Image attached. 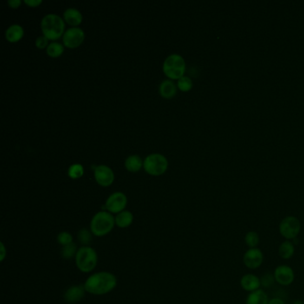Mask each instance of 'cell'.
Here are the masks:
<instances>
[{
  "label": "cell",
  "instance_id": "6da1fadb",
  "mask_svg": "<svg viewBox=\"0 0 304 304\" xmlns=\"http://www.w3.org/2000/svg\"><path fill=\"white\" fill-rule=\"evenodd\" d=\"M116 285L117 280L114 274L109 272H99L90 276L87 279L84 287L88 293L95 295H102L110 293L115 288Z\"/></svg>",
  "mask_w": 304,
  "mask_h": 304
},
{
  "label": "cell",
  "instance_id": "7a4b0ae2",
  "mask_svg": "<svg viewBox=\"0 0 304 304\" xmlns=\"http://www.w3.org/2000/svg\"><path fill=\"white\" fill-rule=\"evenodd\" d=\"M41 29L48 40H57L63 35L64 22L59 15L48 14L41 21Z\"/></svg>",
  "mask_w": 304,
  "mask_h": 304
},
{
  "label": "cell",
  "instance_id": "3957f363",
  "mask_svg": "<svg viewBox=\"0 0 304 304\" xmlns=\"http://www.w3.org/2000/svg\"><path fill=\"white\" fill-rule=\"evenodd\" d=\"M115 224V219L111 213L99 212L92 218L90 229L96 237H104L113 230Z\"/></svg>",
  "mask_w": 304,
  "mask_h": 304
},
{
  "label": "cell",
  "instance_id": "277c9868",
  "mask_svg": "<svg viewBox=\"0 0 304 304\" xmlns=\"http://www.w3.org/2000/svg\"><path fill=\"white\" fill-rule=\"evenodd\" d=\"M76 265L81 272L88 273L95 268L97 263V254L95 250L89 246H83L78 250L75 256Z\"/></svg>",
  "mask_w": 304,
  "mask_h": 304
},
{
  "label": "cell",
  "instance_id": "5b68a950",
  "mask_svg": "<svg viewBox=\"0 0 304 304\" xmlns=\"http://www.w3.org/2000/svg\"><path fill=\"white\" fill-rule=\"evenodd\" d=\"M186 70V62L180 55L173 54L168 55L163 62V72L170 79H179L183 77Z\"/></svg>",
  "mask_w": 304,
  "mask_h": 304
},
{
  "label": "cell",
  "instance_id": "8992f818",
  "mask_svg": "<svg viewBox=\"0 0 304 304\" xmlns=\"http://www.w3.org/2000/svg\"><path fill=\"white\" fill-rule=\"evenodd\" d=\"M143 166L147 173L158 176L166 172L168 167V161L162 154H152L145 159Z\"/></svg>",
  "mask_w": 304,
  "mask_h": 304
},
{
  "label": "cell",
  "instance_id": "52a82bcc",
  "mask_svg": "<svg viewBox=\"0 0 304 304\" xmlns=\"http://www.w3.org/2000/svg\"><path fill=\"white\" fill-rule=\"evenodd\" d=\"M279 230L284 238L287 239H295L300 233V221L295 217H286L281 221Z\"/></svg>",
  "mask_w": 304,
  "mask_h": 304
},
{
  "label": "cell",
  "instance_id": "ba28073f",
  "mask_svg": "<svg viewBox=\"0 0 304 304\" xmlns=\"http://www.w3.org/2000/svg\"><path fill=\"white\" fill-rule=\"evenodd\" d=\"M85 33L81 28L74 27L67 29L62 35V41L67 48H77L84 41Z\"/></svg>",
  "mask_w": 304,
  "mask_h": 304
},
{
  "label": "cell",
  "instance_id": "9c48e42d",
  "mask_svg": "<svg viewBox=\"0 0 304 304\" xmlns=\"http://www.w3.org/2000/svg\"><path fill=\"white\" fill-rule=\"evenodd\" d=\"M126 206H127L126 195L121 192H116V193L111 194L107 199L106 208L110 213H120L123 212Z\"/></svg>",
  "mask_w": 304,
  "mask_h": 304
},
{
  "label": "cell",
  "instance_id": "30bf717a",
  "mask_svg": "<svg viewBox=\"0 0 304 304\" xmlns=\"http://www.w3.org/2000/svg\"><path fill=\"white\" fill-rule=\"evenodd\" d=\"M95 178L100 186L108 187L114 182V173L106 165H98L95 167Z\"/></svg>",
  "mask_w": 304,
  "mask_h": 304
},
{
  "label": "cell",
  "instance_id": "8fae6325",
  "mask_svg": "<svg viewBox=\"0 0 304 304\" xmlns=\"http://www.w3.org/2000/svg\"><path fill=\"white\" fill-rule=\"evenodd\" d=\"M263 261V255L261 251L257 248H251L244 255V262L246 266L252 269L260 267Z\"/></svg>",
  "mask_w": 304,
  "mask_h": 304
},
{
  "label": "cell",
  "instance_id": "7c38bea8",
  "mask_svg": "<svg viewBox=\"0 0 304 304\" xmlns=\"http://www.w3.org/2000/svg\"><path fill=\"white\" fill-rule=\"evenodd\" d=\"M275 279L280 285L288 286L293 283L294 279L293 269L286 265L279 266L276 268Z\"/></svg>",
  "mask_w": 304,
  "mask_h": 304
},
{
  "label": "cell",
  "instance_id": "4fadbf2b",
  "mask_svg": "<svg viewBox=\"0 0 304 304\" xmlns=\"http://www.w3.org/2000/svg\"><path fill=\"white\" fill-rule=\"evenodd\" d=\"M85 287L82 286H71L66 291L64 299L68 303H76L83 298L85 293Z\"/></svg>",
  "mask_w": 304,
  "mask_h": 304
},
{
  "label": "cell",
  "instance_id": "5bb4252c",
  "mask_svg": "<svg viewBox=\"0 0 304 304\" xmlns=\"http://www.w3.org/2000/svg\"><path fill=\"white\" fill-rule=\"evenodd\" d=\"M241 286L246 291L254 292L259 289V287H260V279H258L256 276L252 275V274L244 276L241 279Z\"/></svg>",
  "mask_w": 304,
  "mask_h": 304
},
{
  "label": "cell",
  "instance_id": "9a60e30c",
  "mask_svg": "<svg viewBox=\"0 0 304 304\" xmlns=\"http://www.w3.org/2000/svg\"><path fill=\"white\" fill-rule=\"evenodd\" d=\"M63 17L70 25H79L82 21L81 12L76 8H68L63 13Z\"/></svg>",
  "mask_w": 304,
  "mask_h": 304
},
{
  "label": "cell",
  "instance_id": "2e32d148",
  "mask_svg": "<svg viewBox=\"0 0 304 304\" xmlns=\"http://www.w3.org/2000/svg\"><path fill=\"white\" fill-rule=\"evenodd\" d=\"M177 87L174 82L170 80H166L160 85V93L165 98H172L176 95Z\"/></svg>",
  "mask_w": 304,
  "mask_h": 304
},
{
  "label": "cell",
  "instance_id": "e0dca14e",
  "mask_svg": "<svg viewBox=\"0 0 304 304\" xmlns=\"http://www.w3.org/2000/svg\"><path fill=\"white\" fill-rule=\"evenodd\" d=\"M23 36V29L19 24H13L6 31V38L10 42L20 41Z\"/></svg>",
  "mask_w": 304,
  "mask_h": 304
},
{
  "label": "cell",
  "instance_id": "ac0fdd59",
  "mask_svg": "<svg viewBox=\"0 0 304 304\" xmlns=\"http://www.w3.org/2000/svg\"><path fill=\"white\" fill-rule=\"evenodd\" d=\"M143 164L144 162L143 161H142V159H141L139 155H136V154L128 156V157L126 159V161H125V166H126V168H127L128 171H129V172H131V173H137V172H139L140 168H142Z\"/></svg>",
  "mask_w": 304,
  "mask_h": 304
},
{
  "label": "cell",
  "instance_id": "d6986e66",
  "mask_svg": "<svg viewBox=\"0 0 304 304\" xmlns=\"http://www.w3.org/2000/svg\"><path fill=\"white\" fill-rule=\"evenodd\" d=\"M132 222H133V215L128 211L121 212L115 218V224L117 225L118 227H121V228L129 227Z\"/></svg>",
  "mask_w": 304,
  "mask_h": 304
},
{
  "label": "cell",
  "instance_id": "ffe728a7",
  "mask_svg": "<svg viewBox=\"0 0 304 304\" xmlns=\"http://www.w3.org/2000/svg\"><path fill=\"white\" fill-rule=\"evenodd\" d=\"M246 304H268L267 294L262 290H256L249 294Z\"/></svg>",
  "mask_w": 304,
  "mask_h": 304
},
{
  "label": "cell",
  "instance_id": "44dd1931",
  "mask_svg": "<svg viewBox=\"0 0 304 304\" xmlns=\"http://www.w3.org/2000/svg\"><path fill=\"white\" fill-rule=\"evenodd\" d=\"M293 253H294V246L289 241L282 243L279 247V255L282 257L283 259H289L293 256Z\"/></svg>",
  "mask_w": 304,
  "mask_h": 304
},
{
  "label": "cell",
  "instance_id": "7402d4cb",
  "mask_svg": "<svg viewBox=\"0 0 304 304\" xmlns=\"http://www.w3.org/2000/svg\"><path fill=\"white\" fill-rule=\"evenodd\" d=\"M63 52V46L58 42H52L47 48V53L51 57H57L61 55Z\"/></svg>",
  "mask_w": 304,
  "mask_h": 304
},
{
  "label": "cell",
  "instance_id": "603a6c76",
  "mask_svg": "<svg viewBox=\"0 0 304 304\" xmlns=\"http://www.w3.org/2000/svg\"><path fill=\"white\" fill-rule=\"evenodd\" d=\"M77 253V246H76V245L74 243H71V244L67 245V246H62V251H61L62 256L64 259H71L74 255L76 256Z\"/></svg>",
  "mask_w": 304,
  "mask_h": 304
},
{
  "label": "cell",
  "instance_id": "cb8c5ba5",
  "mask_svg": "<svg viewBox=\"0 0 304 304\" xmlns=\"http://www.w3.org/2000/svg\"><path fill=\"white\" fill-rule=\"evenodd\" d=\"M260 242V238L256 232H248L246 235V243L251 248H254Z\"/></svg>",
  "mask_w": 304,
  "mask_h": 304
},
{
  "label": "cell",
  "instance_id": "d4e9b609",
  "mask_svg": "<svg viewBox=\"0 0 304 304\" xmlns=\"http://www.w3.org/2000/svg\"><path fill=\"white\" fill-rule=\"evenodd\" d=\"M68 174L72 179H79L83 175V167L78 163L72 165L68 171Z\"/></svg>",
  "mask_w": 304,
  "mask_h": 304
},
{
  "label": "cell",
  "instance_id": "484cf974",
  "mask_svg": "<svg viewBox=\"0 0 304 304\" xmlns=\"http://www.w3.org/2000/svg\"><path fill=\"white\" fill-rule=\"evenodd\" d=\"M178 87L182 91H188L193 87V82L191 81L190 78L183 76L178 81Z\"/></svg>",
  "mask_w": 304,
  "mask_h": 304
},
{
  "label": "cell",
  "instance_id": "4316f807",
  "mask_svg": "<svg viewBox=\"0 0 304 304\" xmlns=\"http://www.w3.org/2000/svg\"><path fill=\"white\" fill-rule=\"evenodd\" d=\"M78 239L81 241L82 245L87 246L89 243L91 242V234L88 229H81L79 234H78Z\"/></svg>",
  "mask_w": 304,
  "mask_h": 304
},
{
  "label": "cell",
  "instance_id": "83f0119b",
  "mask_svg": "<svg viewBox=\"0 0 304 304\" xmlns=\"http://www.w3.org/2000/svg\"><path fill=\"white\" fill-rule=\"evenodd\" d=\"M57 241L62 246H67L71 243H73V235L68 232H62L57 237Z\"/></svg>",
  "mask_w": 304,
  "mask_h": 304
},
{
  "label": "cell",
  "instance_id": "f1b7e54d",
  "mask_svg": "<svg viewBox=\"0 0 304 304\" xmlns=\"http://www.w3.org/2000/svg\"><path fill=\"white\" fill-rule=\"evenodd\" d=\"M35 43L39 48H44L49 45L48 44V39L46 36H41V37L38 38Z\"/></svg>",
  "mask_w": 304,
  "mask_h": 304
},
{
  "label": "cell",
  "instance_id": "f546056e",
  "mask_svg": "<svg viewBox=\"0 0 304 304\" xmlns=\"http://www.w3.org/2000/svg\"><path fill=\"white\" fill-rule=\"evenodd\" d=\"M26 4L29 5V7H37L39 5L41 4V0H25L24 1Z\"/></svg>",
  "mask_w": 304,
  "mask_h": 304
},
{
  "label": "cell",
  "instance_id": "4dcf8cb0",
  "mask_svg": "<svg viewBox=\"0 0 304 304\" xmlns=\"http://www.w3.org/2000/svg\"><path fill=\"white\" fill-rule=\"evenodd\" d=\"M21 1L20 0H9L8 1V5L11 7L12 8H17L19 6L21 5Z\"/></svg>",
  "mask_w": 304,
  "mask_h": 304
},
{
  "label": "cell",
  "instance_id": "1f68e13d",
  "mask_svg": "<svg viewBox=\"0 0 304 304\" xmlns=\"http://www.w3.org/2000/svg\"><path fill=\"white\" fill-rule=\"evenodd\" d=\"M268 304H285L282 300H280L279 298H275V299H272Z\"/></svg>",
  "mask_w": 304,
  "mask_h": 304
}]
</instances>
